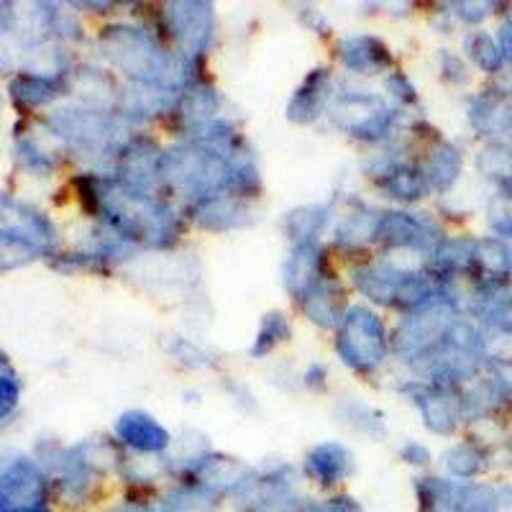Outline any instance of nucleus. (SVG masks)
<instances>
[{
  "label": "nucleus",
  "mask_w": 512,
  "mask_h": 512,
  "mask_svg": "<svg viewBox=\"0 0 512 512\" xmlns=\"http://www.w3.org/2000/svg\"><path fill=\"white\" fill-rule=\"evenodd\" d=\"M100 41H103L105 57L146 88L169 90L175 88L177 82L187 80L185 70L177 67L169 52L157 47L149 31L136 29V26H111L103 31Z\"/></svg>",
  "instance_id": "1"
},
{
  "label": "nucleus",
  "mask_w": 512,
  "mask_h": 512,
  "mask_svg": "<svg viewBox=\"0 0 512 512\" xmlns=\"http://www.w3.org/2000/svg\"><path fill=\"white\" fill-rule=\"evenodd\" d=\"M336 351L359 372H372L387 354V331L377 313L369 308H349L336 338Z\"/></svg>",
  "instance_id": "2"
},
{
  "label": "nucleus",
  "mask_w": 512,
  "mask_h": 512,
  "mask_svg": "<svg viewBox=\"0 0 512 512\" xmlns=\"http://www.w3.org/2000/svg\"><path fill=\"white\" fill-rule=\"evenodd\" d=\"M331 118L338 128L349 131L356 139H382L390 134L395 113L379 98L369 93H341L331 108Z\"/></svg>",
  "instance_id": "3"
},
{
  "label": "nucleus",
  "mask_w": 512,
  "mask_h": 512,
  "mask_svg": "<svg viewBox=\"0 0 512 512\" xmlns=\"http://www.w3.org/2000/svg\"><path fill=\"white\" fill-rule=\"evenodd\" d=\"M448 331V310L443 305H428L423 310H415L410 318H405L397 326L392 336V349L402 359H420L425 351L436 346L438 338Z\"/></svg>",
  "instance_id": "4"
},
{
  "label": "nucleus",
  "mask_w": 512,
  "mask_h": 512,
  "mask_svg": "<svg viewBox=\"0 0 512 512\" xmlns=\"http://www.w3.org/2000/svg\"><path fill=\"white\" fill-rule=\"evenodd\" d=\"M164 180V154L149 139H134L123 146L121 154V182L128 190L149 195Z\"/></svg>",
  "instance_id": "5"
},
{
  "label": "nucleus",
  "mask_w": 512,
  "mask_h": 512,
  "mask_svg": "<svg viewBox=\"0 0 512 512\" xmlns=\"http://www.w3.org/2000/svg\"><path fill=\"white\" fill-rule=\"evenodd\" d=\"M169 26L187 54H203L213 39V6L175 3L169 8Z\"/></svg>",
  "instance_id": "6"
},
{
  "label": "nucleus",
  "mask_w": 512,
  "mask_h": 512,
  "mask_svg": "<svg viewBox=\"0 0 512 512\" xmlns=\"http://www.w3.org/2000/svg\"><path fill=\"white\" fill-rule=\"evenodd\" d=\"M384 244L395 246V249H410L423 251L428 246L436 244V233L420 216L413 213H402V210H392L384 213L379 221V236Z\"/></svg>",
  "instance_id": "7"
},
{
  "label": "nucleus",
  "mask_w": 512,
  "mask_h": 512,
  "mask_svg": "<svg viewBox=\"0 0 512 512\" xmlns=\"http://www.w3.org/2000/svg\"><path fill=\"white\" fill-rule=\"evenodd\" d=\"M44 497V479L31 464H16L0 479V510H36Z\"/></svg>",
  "instance_id": "8"
},
{
  "label": "nucleus",
  "mask_w": 512,
  "mask_h": 512,
  "mask_svg": "<svg viewBox=\"0 0 512 512\" xmlns=\"http://www.w3.org/2000/svg\"><path fill=\"white\" fill-rule=\"evenodd\" d=\"M300 303H303L305 315L313 323H318L320 328L341 326L346 313H349V308H346V292L341 290V285L333 277H323L320 282H315Z\"/></svg>",
  "instance_id": "9"
},
{
  "label": "nucleus",
  "mask_w": 512,
  "mask_h": 512,
  "mask_svg": "<svg viewBox=\"0 0 512 512\" xmlns=\"http://www.w3.org/2000/svg\"><path fill=\"white\" fill-rule=\"evenodd\" d=\"M116 431L126 446L141 451V454H159L172 441L169 433L164 431V425L154 415L144 413V410H128V413H123Z\"/></svg>",
  "instance_id": "10"
},
{
  "label": "nucleus",
  "mask_w": 512,
  "mask_h": 512,
  "mask_svg": "<svg viewBox=\"0 0 512 512\" xmlns=\"http://www.w3.org/2000/svg\"><path fill=\"white\" fill-rule=\"evenodd\" d=\"M338 52H341V59H344L346 67L359 72V75H377V72L390 70L392 64H395L390 49L384 47L379 39L367 34L344 39Z\"/></svg>",
  "instance_id": "11"
},
{
  "label": "nucleus",
  "mask_w": 512,
  "mask_h": 512,
  "mask_svg": "<svg viewBox=\"0 0 512 512\" xmlns=\"http://www.w3.org/2000/svg\"><path fill=\"white\" fill-rule=\"evenodd\" d=\"M323 280V254L315 244H297L285 264V285L297 300L308 295L315 282Z\"/></svg>",
  "instance_id": "12"
},
{
  "label": "nucleus",
  "mask_w": 512,
  "mask_h": 512,
  "mask_svg": "<svg viewBox=\"0 0 512 512\" xmlns=\"http://www.w3.org/2000/svg\"><path fill=\"white\" fill-rule=\"evenodd\" d=\"M331 93V75L328 70H315L305 77V82L292 95L287 105V118L295 123H310L318 118L320 108Z\"/></svg>",
  "instance_id": "13"
},
{
  "label": "nucleus",
  "mask_w": 512,
  "mask_h": 512,
  "mask_svg": "<svg viewBox=\"0 0 512 512\" xmlns=\"http://www.w3.org/2000/svg\"><path fill=\"white\" fill-rule=\"evenodd\" d=\"M305 469H308L310 477L315 479L323 487H331L338 484L341 479L349 477L351 472V454L349 448H344L341 443H320L308 454L305 461Z\"/></svg>",
  "instance_id": "14"
},
{
  "label": "nucleus",
  "mask_w": 512,
  "mask_h": 512,
  "mask_svg": "<svg viewBox=\"0 0 512 512\" xmlns=\"http://www.w3.org/2000/svg\"><path fill=\"white\" fill-rule=\"evenodd\" d=\"M192 216L203 228H213V231H226V228H236L249 223V210L241 203L239 195H218L198 203L192 208Z\"/></svg>",
  "instance_id": "15"
},
{
  "label": "nucleus",
  "mask_w": 512,
  "mask_h": 512,
  "mask_svg": "<svg viewBox=\"0 0 512 512\" xmlns=\"http://www.w3.org/2000/svg\"><path fill=\"white\" fill-rule=\"evenodd\" d=\"M402 277H405V272L392 269L390 264H377V267H364L354 272V282L359 287V292H364L369 300L382 305H392L395 290Z\"/></svg>",
  "instance_id": "16"
},
{
  "label": "nucleus",
  "mask_w": 512,
  "mask_h": 512,
  "mask_svg": "<svg viewBox=\"0 0 512 512\" xmlns=\"http://www.w3.org/2000/svg\"><path fill=\"white\" fill-rule=\"evenodd\" d=\"M413 402H418L420 413H423L425 425L436 433L454 431L456 425V405L454 400L441 390H425V387H415Z\"/></svg>",
  "instance_id": "17"
},
{
  "label": "nucleus",
  "mask_w": 512,
  "mask_h": 512,
  "mask_svg": "<svg viewBox=\"0 0 512 512\" xmlns=\"http://www.w3.org/2000/svg\"><path fill=\"white\" fill-rule=\"evenodd\" d=\"M384 192L390 198L402 200V203H413V200L425 198L428 192V177L423 175V169L408 167V164H395L392 169H387L382 175Z\"/></svg>",
  "instance_id": "18"
},
{
  "label": "nucleus",
  "mask_w": 512,
  "mask_h": 512,
  "mask_svg": "<svg viewBox=\"0 0 512 512\" xmlns=\"http://www.w3.org/2000/svg\"><path fill=\"white\" fill-rule=\"evenodd\" d=\"M379 221L382 218H377V213H372L369 208L354 210L338 226L336 241L341 246H349V249H359V246L369 244V241H377Z\"/></svg>",
  "instance_id": "19"
},
{
  "label": "nucleus",
  "mask_w": 512,
  "mask_h": 512,
  "mask_svg": "<svg viewBox=\"0 0 512 512\" xmlns=\"http://www.w3.org/2000/svg\"><path fill=\"white\" fill-rule=\"evenodd\" d=\"M328 221V205H308L297 208L287 216V233L297 244H315V236Z\"/></svg>",
  "instance_id": "20"
},
{
  "label": "nucleus",
  "mask_w": 512,
  "mask_h": 512,
  "mask_svg": "<svg viewBox=\"0 0 512 512\" xmlns=\"http://www.w3.org/2000/svg\"><path fill=\"white\" fill-rule=\"evenodd\" d=\"M218 108V95L216 90L208 85H192L185 95V118L190 126L200 128L210 126V118Z\"/></svg>",
  "instance_id": "21"
},
{
  "label": "nucleus",
  "mask_w": 512,
  "mask_h": 512,
  "mask_svg": "<svg viewBox=\"0 0 512 512\" xmlns=\"http://www.w3.org/2000/svg\"><path fill=\"white\" fill-rule=\"evenodd\" d=\"M290 338V323L282 313H272L262 320V328L256 333V341L251 346V356H267L269 351L274 349L277 344L287 341Z\"/></svg>",
  "instance_id": "22"
},
{
  "label": "nucleus",
  "mask_w": 512,
  "mask_h": 512,
  "mask_svg": "<svg viewBox=\"0 0 512 512\" xmlns=\"http://www.w3.org/2000/svg\"><path fill=\"white\" fill-rule=\"evenodd\" d=\"M164 512H216L205 489H175L164 502Z\"/></svg>",
  "instance_id": "23"
},
{
  "label": "nucleus",
  "mask_w": 512,
  "mask_h": 512,
  "mask_svg": "<svg viewBox=\"0 0 512 512\" xmlns=\"http://www.w3.org/2000/svg\"><path fill=\"white\" fill-rule=\"evenodd\" d=\"M459 177V152H454L451 146H443L431 157V182L438 190H446L451 182Z\"/></svg>",
  "instance_id": "24"
},
{
  "label": "nucleus",
  "mask_w": 512,
  "mask_h": 512,
  "mask_svg": "<svg viewBox=\"0 0 512 512\" xmlns=\"http://www.w3.org/2000/svg\"><path fill=\"white\" fill-rule=\"evenodd\" d=\"M54 93H57L54 82L44 80V77H21V80L13 85V95H16L18 103L24 105L47 103L49 98H54Z\"/></svg>",
  "instance_id": "25"
},
{
  "label": "nucleus",
  "mask_w": 512,
  "mask_h": 512,
  "mask_svg": "<svg viewBox=\"0 0 512 512\" xmlns=\"http://www.w3.org/2000/svg\"><path fill=\"white\" fill-rule=\"evenodd\" d=\"M349 410H351V413L346 415V420H349L354 428H359V431H364V428H367L372 436H384L382 420L377 418V413H374V410H369L367 405H359V402L349 405Z\"/></svg>",
  "instance_id": "26"
},
{
  "label": "nucleus",
  "mask_w": 512,
  "mask_h": 512,
  "mask_svg": "<svg viewBox=\"0 0 512 512\" xmlns=\"http://www.w3.org/2000/svg\"><path fill=\"white\" fill-rule=\"evenodd\" d=\"M387 88H390L392 98L402 100V103H413V100L418 98V93H415V88H413V82L402 75V72H392L390 80H387Z\"/></svg>",
  "instance_id": "27"
},
{
  "label": "nucleus",
  "mask_w": 512,
  "mask_h": 512,
  "mask_svg": "<svg viewBox=\"0 0 512 512\" xmlns=\"http://www.w3.org/2000/svg\"><path fill=\"white\" fill-rule=\"evenodd\" d=\"M472 57L477 59L482 67H487V70H492V67L500 62V57H497L495 47H492V41H489L487 36H477V39H472Z\"/></svg>",
  "instance_id": "28"
},
{
  "label": "nucleus",
  "mask_w": 512,
  "mask_h": 512,
  "mask_svg": "<svg viewBox=\"0 0 512 512\" xmlns=\"http://www.w3.org/2000/svg\"><path fill=\"white\" fill-rule=\"evenodd\" d=\"M18 400V384L8 377H0V418L16 408Z\"/></svg>",
  "instance_id": "29"
},
{
  "label": "nucleus",
  "mask_w": 512,
  "mask_h": 512,
  "mask_svg": "<svg viewBox=\"0 0 512 512\" xmlns=\"http://www.w3.org/2000/svg\"><path fill=\"white\" fill-rule=\"evenodd\" d=\"M402 459L408 461V464H418V466H425L428 461H431V454H428V448L420 446V443L410 441L408 446L402 448Z\"/></svg>",
  "instance_id": "30"
},
{
  "label": "nucleus",
  "mask_w": 512,
  "mask_h": 512,
  "mask_svg": "<svg viewBox=\"0 0 512 512\" xmlns=\"http://www.w3.org/2000/svg\"><path fill=\"white\" fill-rule=\"evenodd\" d=\"M315 512H356V502L349 497H336V500L323 502Z\"/></svg>",
  "instance_id": "31"
},
{
  "label": "nucleus",
  "mask_w": 512,
  "mask_h": 512,
  "mask_svg": "<svg viewBox=\"0 0 512 512\" xmlns=\"http://www.w3.org/2000/svg\"><path fill=\"white\" fill-rule=\"evenodd\" d=\"M118 512H152V510H149V507H144V505H123Z\"/></svg>",
  "instance_id": "32"
},
{
  "label": "nucleus",
  "mask_w": 512,
  "mask_h": 512,
  "mask_svg": "<svg viewBox=\"0 0 512 512\" xmlns=\"http://www.w3.org/2000/svg\"><path fill=\"white\" fill-rule=\"evenodd\" d=\"M21 512H44L41 507H36V510H21Z\"/></svg>",
  "instance_id": "33"
},
{
  "label": "nucleus",
  "mask_w": 512,
  "mask_h": 512,
  "mask_svg": "<svg viewBox=\"0 0 512 512\" xmlns=\"http://www.w3.org/2000/svg\"><path fill=\"white\" fill-rule=\"evenodd\" d=\"M0 364H3V354H0Z\"/></svg>",
  "instance_id": "34"
}]
</instances>
